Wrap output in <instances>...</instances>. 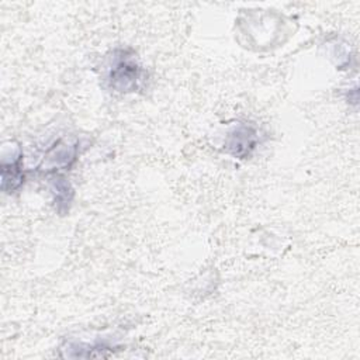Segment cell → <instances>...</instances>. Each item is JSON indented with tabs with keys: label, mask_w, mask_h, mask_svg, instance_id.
<instances>
[{
	"label": "cell",
	"mask_w": 360,
	"mask_h": 360,
	"mask_svg": "<svg viewBox=\"0 0 360 360\" xmlns=\"http://www.w3.org/2000/svg\"><path fill=\"white\" fill-rule=\"evenodd\" d=\"M139 75L141 69L135 59L127 52H121V55L114 59L108 80L111 86L118 91H132L138 86Z\"/></svg>",
	"instance_id": "6da1fadb"
},
{
	"label": "cell",
	"mask_w": 360,
	"mask_h": 360,
	"mask_svg": "<svg viewBox=\"0 0 360 360\" xmlns=\"http://www.w3.org/2000/svg\"><path fill=\"white\" fill-rule=\"evenodd\" d=\"M256 139V131L253 128L240 125L228 135L225 148L236 158H246L255 149Z\"/></svg>",
	"instance_id": "7a4b0ae2"
},
{
	"label": "cell",
	"mask_w": 360,
	"mask_h": 360,
	"mask_svg": "<svg viewBox=\"0 0 360 360\" xmlns=\"http://www.w3.org/2000/svg\"><path fill=\"white\" fill-rule=\"evenodd\" d=\"M53 193H55V201L58 208L60 210L62 205L66 208L70 198H72V190L69 187V183H66L63 179H58L53 181Z\"/></svg>",
	"instance_id": "3957f363"
}]
</instances>
